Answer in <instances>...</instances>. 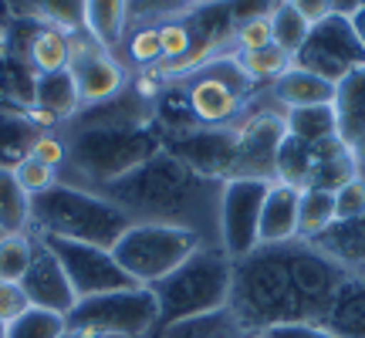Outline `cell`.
<instances>
[{
  "label": "cell",
  "mask_w": 365,
  "mask_h": 338,
  "mask_svg": "<svg viewBox=\"0 0 365 338\" xmlns=\"http://www.w3.org/2000/svg\"><path fill=\"white\" fill-rule=\"evenodd\" d=\"M352 271L322 254L308 240L257 247L234 264L230 312L250 335L281 325L325 322L335 291Z\"/></svg>",
  "instance_id": "obj_1"
},
{
  "label": "cell",
  "mask_w": 365,
  "mask_h": 338,
  "mask_svg": "<svg viewBox=\"0 0 365 338\" xmlns=\"http://www.w3.org/2000/svg\"><path fill=\"white\" fill-rule=\"evenodd\" d=\"M220 186L223 183L200 176L186 163L170 156L166 149H159L149 163L132 169L129 176H122L112 186H105L102 196H108L118 210H125L132 223L186 227L207 237V223H213L217 230Z\"/></svg>",
  "instance_id": "obj_2"
},
{
  "label": "cell",
  "mask_w": 365,
  "mask_h": 338,
  "mask_svg": "<svg viewBox=\"0 0 365 338\" xmlns=\"http://www.w3.org/2000/svg\"><path fill=\"white\" fill-rule=\"evenodd\" d=\"M129 227L132 220L125 210H118L98 190H85L78 183L58 180L48 193L31 200V230L38 237L112 250Z\"/></svg>",
  "instance_id": "obj_3"
},
{
  "label": "cell",
  "mask_w": 365,
  "mask_h": 338,
  "mask_svg": "<svg viewBox=\"0 0 365 338\" xmlns=\"http://www.w3.org/2000/svg\"><path fill=\"white\" fill-rule=\"evenodd\" d=\"M163 149V132L149 126H81L68 135V169L81 176L85 190H98L129 176L132 169Z\"/></svg>",
  "instance_id": "obj_4"
},
{
  "label": "cell",
  "mask_w": 365,
  "mask_h": 338,
  "mask_svg": "<svg viewBox=\"0 0 365 338\" xmlns=\"http://www.w3.org/2000/svg\"><path fill=\"white\" fill-rule=\"evenodd\" d=\"M230 291H234V260L223 254L220 244H203L170 277L153 285V295L159 301L156 332L230 308Z\"/></svg>",
  "instance_id": "obj_5"
},
{
  "label": "cell",
  "mask_w": 365,
  "mask_h": 338,
  "mask_svg": "<svg viewBox=\"0 0 365 338\" xmlns=\"http://www.w3.org/2000/svg\"><path fill=\"white\" fill-rule=\"evenodd\" d=\"M203 244H210L207 237L186 230V227L132 223L112 247V257L139 287H153L163 277H170L180 264H186Z\"/></svg>",
  "instance_id": "obj_6"
},
{
  "label": "cell",
  "mask_w": 365,
  "mask_h": 338,
  "mask_svg": "<svg viewBox=\"0 0 365 338\" xmlns=\"http://www.w3.org/2000/svg\"><path fill=\"white\" fill-rule=\"evenodd\" d=\"M65 322L71 338H143L159 328V301L153 287H125L78 301Z\"/></svg>",
  "instance_id": "obj_7"
},
{
  "label": "cell",
  "mask_w": 365,
  "mask_h": 338,
  "mask_svg": "<svg viewBox=\"0 0 365 338\" xmlns=\"http://www.w3.org/2000/svg\"><path fill=\"white\" fill-rule=\"evenodd\" d=\"M180 81L196 126H210V129H234L244 116L247 98L254 95V85L240 71L234 51H223L220 58L207 61Z\"/></svg>",
  "instance_id": "obj_8"
},
{
  "label": "cell",
  "mask_w": 365,
  "mask_h": 338,
  "mask_svg": "<svg viewBox=\"0 0 365 338\" xmlns=\"http://www.w3.org/2000/svg\"><path fill=\"white\" fill-rule=\"evenodd\" d=\"M359 173H362V163L341 135L328 139V143L284 139L274 180L287 183L294 190H328V193H335L339 186L355 180Z\"/></svg>",
  "instance_id": "obj_9"
},
{
  "label": "cell",
  "mask_w": 365,
  "mask_h": 338,
  "mask_svg": "<svg viewBox=\"0 0 365 338\" xmlns=\"http://www.w3.org/2000/svg\"><path fill=\"white\" fill-rule=\"evenodd\" d=\"M267 186L271 183L264 180H227L220 186L217 244L234 264L261 247V210Z\"/></svg>",
  "instance_id": "obj_10"
},
{
  "label": "cell",
  "mask_w": 365,
  "mask_h": 338,
  "mask_svg": "<svg viewBox=\"0 0 365 338\" xmlns=\"http://www.w3.org/2000/svg\"><path fill=\"white\" fill-rule=\"evenodd\" d=\"M291 65L304 68V71H312L339 88L352 71L365 68V51L355 38L352 21L341 14H328L322 24H314L308 31V41L301 44V51L294 54Z\"/></svg>",
  "instance_id": "obj_11"
},
{
  "label": "cell",
  "mask_w": 365,
  "mask_h": 338,
  "mask_svg": "<svg viewBox=\"0 0 365 338\" xmlns=\"http://www.w3.org/2000/svg\"><path fill=\"white\" fill-rule=\"evenodd\" d=\"M237 129V166L234 180H264L274 183L277 176V156L287 139L284 108L277 102L244 108Z\"/></svg>",
  "instance_id": "obj_12"
},
{
  "label": "cell",
  "mask_w": 365,
  "mask_h": 338,
  "mask_svg": "<svg viewBox=\"0 0 365 338\" xmlns=\"http://www.w3.org/2000/svg\"><path fill=\"white\" fill-rule=\"evenodd\" d=\"M41 240L58 257L78 301L112 295V291H125V287H139L129 274L118 267L112 250L91 247V244H75V240H58V237H41Z\"/></svg>",
  "instance_id": "obj_13"
},
{
  "label": "cell",
  "mask_w": 365,
  "mask_h": 338,
  "mask_svg": "<svg viewBox=\"0 0 365 338\" xmlns=\"http://www.w3.org/2000/svg\"><path fill=\"white\" fill-rule=\"evenodd\" d=\"M163 149L176 156L180 163L207 176V180L227 183L234 180L237 166V129H210L193 126L180 132H163Z\"/></svg>",
  "instance_id": "obj_14"
},
{
  "label": "cell",
  "mask_w": 365,
  "mask_h": 338,
  "mask_svg": "<svg viewBox=\"0 0 365 338\" xmlns=\"http://www.w3.org/2000/svg\"><path fill=\"white\" fill-rule=\"evenodd\" d=\"M68 75H71L75 88H78L81 108L112 102V98H118L122 91L129 88V75H125L122 61L115 54L102 51L88 38V31L71 34V68H68Z\"/></svg>",
  "instance_id": "obj_15"
},
{
  "label": "cell",
  "mask_w": 365,
  "mask_h": 338,
  "mask_svg": "<svg viewBox=\"0 0 365 338\" xmlns=\"http://www.w3.org/2000/svg\"><path fill=\"white\" fill-rule=\"evenodd\" d=\"M21 291H24L27 304H31V308H41V312L68 314L75 304H78V298H75V291L68 285V277H65V271H61L58 257L44 247L41 237H38L34 260H31L24 281H21Z\"/></svg>",
  "instance_id": "obj_16"
},
{
  "label": "cell",
  "mask_w": 365,
  "mask_h": 338,
  "mask_svg": "<svg viewBox=\"0 0 365 338\" xmlns=\"http://www.w3.org/2000/svg\"><path fill=\"white\" fill-rule=\"evenodd\" d=\"M298 203L301 190L277 180L267 186L261 210V247H277V244L298 240Z\"/></svg>",
  "instance_id": "obj_17"
},
{
  "label": "cell",
  "mask_w": 365,
  "mask_h": 338,
  "mask_svg": "<svg viewBox=\"0 0 365 338\" xmlns=\"http://www.w3.org/2000/svg\"><path fill=\"white\" fill-rule=\"evenodd\" d=\"M274 95V102L284 112H298V108H314V105H335V85L325 78H318L304 68H287L281 78L267 85Z\"/></svg>",
  "instance_id": "obj_18"
},
{
  "label": "cell",
  "mask_w": 365,
  "mask_h": 338,
  "mask_svg": "<svg viewBox=\"0 0 365 338\" xmlns=\"http://www.w3.org/2000/svg\"><path fill=\"white\" fill-rule=\"evenodd\" d=\"M335 112H339V135L352 145L359 163H365V68L352 71L335 88Z\"/></svg>",
  "instance_id": "obj_19"
},
{
  "label": "cell",
  "mask_w": 365,
  "mask_h": 338,
  "mask_svg": "<svg viewBox=\"0 0 365 338\" xmlns=\"http://www.w3.org/2000/svg\"><path fill=\"white\" fill-rule=\"evenodd\" d=\"M322 325L335 338H365V277L362 274L352 271L341 281Z\"/></svg>",
  "instance_id": "obj_20"
},
{
  "label": "cell",
  "mask_w": 365,
  "mask_h": 338,
  "mask_svg": "<svg viewBox=\"0 0 365 338\" xmlns=\"http://www.w3.org/2000/svg\"><path fill=\"white\" fill-rule=\"evenodd\" d=\"M312 244L322 254H328L335 264H341L345 271H362L365 267V213L355 217V220L331 223L322 237H314Z\"/></svg>",
  "instance_id": "obj_21"
},
{
  "label": "cell",
  "mask_w": 365,
  "mask_h": 338,
  "mask_svg": "<svg viewBox=\"0 0 365 338\" xmlns=\"http://www.w3.org/2000/svg\"><path fill=\"white\" fill-rule=\"evenodd\" d=\"M85 31L102 51L115 54L125 44L129 31V4L118 0H88L85 4Z\"/></svg>",
  "instance_id": "obj_22"
},
{
  "label": "cell",
  "mask_w": 365,
  "mask_h": 338,
  "mask_svg": "<svg viewBox=\"0 0 365 338\" xmlns=\"http://www.w3.org/2000/svg\"><path fill=\"white\" fill-rule=\"evenodd\" d=\"M34 105L38 112L51 116L54 122H68L81 112V98L78 88L68 71H58V75H38L34 81Z\"/></svg>",
  "instance_id": "obj_23"
},
{
  "label": "cell",
  "mask_w": 365,
  "mask_h": 338,
  "mask_svg": "<svg viewBox=\"0 0 365 338\" xmlns=\"http://www.w3.org/2000/svg\"><path fill=\"white\" fill-rule=\"evenodd\" d=\"M38 135L41 129L31 122V116L0 108V169H17L24 159H31Z\"/></svg>",
  "instance_id": "obj_24"
},
{
  "label": "cell",
  "mask_w": 365,
  "mask_h": 338,
  "mask_svg": "<svg viewBox=\"0 0 365 338\" xmlns=\"http://www.w3.org/2000/svg\"><path fill=\"white\" fill-rule=\"evenodd\" d=\"M27 58L38 75H58V71H68L71 68V34L58 31V27L41 24L31 38V48H27Z\"/></svg>",
  "instance_id": "obj_25"
},
{
  "label": "cell",
  "mask_w": 365,
  "mask_h": 338,
  "mask_svg": "<svg viewBox=\"0 0 365 338\" xmlns=\"http://www.w3.org/2000/svg\"><path fill=\"white\" fill-rule=\"evenodd\" d=\"M284 129L287 139H298V143H328L339 135V112H335V105L284 112Z\"/></svg>",
  "instance_id": "obj_26"
},
{
  "label": "cell",
  "mask_w": 365,
  "mask_h": 338,
  "mask_svg": "<svg viewBox=\"0 0 365 338\" xmlns=\"http://www.w3.org/2000/svg\"><path fill=\"white\" fill-rule=\"evenodd\" d=\"M163 338H254L247 328L240 325L230 308H220V312L200 314V318H190V322H180V325H170L159 332Z\"/></svg>",
  "instance_id": "obj_27"
},
{
  "label": "cell",
  "mask_w": 365,
  "mask_h": 338,
  "mask_svg": "<svg viewBox=\"0 0 365 338\" xmlns=\"http://www.w3.org/2000/svg\"><path fill=\"white\" fill-rule=\"evenodd\" d=\"M267 21H271V44L294 58V54L301 51V44L308 41V31H312V24H308V21L301 17L298 4H294V0H284V4H271V14H267Z\"/></svg>",
  "instance_id": "obj_28"
},
{
  "label": "cell",
  "mask_w": 365,
  "mask_h": 338,
  "mask_svg": "<svg viewBox=\"0 0 365 338\" xmlns=\"http://www.w3.org/2000/svg\"><path fill=\"white\" fill-rule=\"evenodd\" d=\"M31 230V196L21 190L11 169H0V234Z\"/></svg>",
  "instance_id": "obj_29"
},
{
  "label": "cell",
  "mask_w": 365,
  "mask_h": 338,
  "mask_svg": "<svg viewBox=\"0 0 365 338\" xmlns=\"http://www.w3.org/2000/svg\"><path fill=\"white\" fill-rule=\"evenodd\" d=\"M335 223V193L328 190H301L298 203V240L312 244Z\"/></svg>",
  "instance_id": "obj_30"
},
{
  "label": "cell",
  "mask_w": 365,
  "mask_h": 338,
  "mask_svg": "<svg viewBox=\"0 0 365 338\" xmlns=\"http://www.w3.org/2000/svg\"><path fill=\"white\" fill-rule=\"evenodd\" d=\"M34 250H38V234L34 230L0 237V281L21 285L27 267H31V260H34Z\"/></svg>",
  "instance_id": "obj_31"
},
{
  "label": "cell",
  "mask_w": 365,
  "mask_h": 338,
  "mask_svg": "<svg viewBox=\"0 0 365 338\" xmlns=\"http://www.w3.org/2000/svg\"><path fill=\"white\" fill-rule=\"evenodd\" d=\"M237 65H240V71L247 75V81L257 88L261 81H267V85H274V81L284 75L287 68H291V54H284L281 48H274V44H267V48H261V51H234Z\"/></svg>",
  "instance_id": "obj_32"
},
{
  "label": "cell",
  "mask_w": 365,
  "mask_h": 338,
  "mask_svg": "<svg viewBox=\"0 0 365 338\" xmlns=\"http://www.w3.org/2000/svg\"><path fill=\"white\" fill-rule=\"evenodd\" d=\"M4 338H68V322L65 314L41 312V308L27 304L24 312L7 325Z\"/></svg>",
  "instance_id": "obj_33"
},
{
  "label": "cell",
  "mask_w": 365,
  "mask_h": 338,
  "mask_svg": "<svg viewBox=\"0 0 365 338\" xmlns=\"http://www.w3.org/2000/svg\"><path fill=\"white\" fill-rule=\"evenodd\" d=\"M125 54L132 65L156 71L163 65V41H159V24H139L125 34Z\"/></svg>",
  "instance_id": "obj_34"
},
{
  "label": "cell",
  "mask_w": 365,
  "mask_h": 338,
  "mask_svg": "<svg viewBox=\"0 0 365 338\" xmlns=\"http://www.w3.org/2000/svg\"><path fill=\"white\" fill-rule=\"evenodd\" d=\"M159 41H163V65H159L156 71L166 78L173 68L190 54V48H193V34H190V27H186L182 17H170V21L159 24Z\"/></svg>",
  "instance_id": "obj_35"
},
{
  "label": "cell",
  "mask_w": 365,
  "mask_h": 338,
  "mask_svg": "<svg viewBox=\"0 0 365 338\" xmlns=\"http://www.w3.org/2000/svg\"><path fill=\"white\" fill-rule=\"evenodd\" d=\"M31 7H34V17L41 24L58 27L65 34L85 31V4H78V0H68V4H31Z\"/></svg>",
  "instance_id": "obj_36"
},
{
  "label": "cell",
  "mask_w": 365,
  "mask_h": 338,
  "mask_svg": "<svg viewBox=\"0 0 365 338\" xmlns=\"http://www.w3.org/2000/svg\"><path fill=\"white\" fill-rule=\"evenodd\" d=\"M11 173H14V180L21 183V190H24L31 200H34V196H41V193H48L54 183L61 180V176H58L54 169L41 166L38 159H24V163H21L17 169H11Z\"/></svg>",
  "instance_id": "obj_37"
},
{
  "label": "cell",
  "mask_w": 365,
  "mask_h": 338,
  "mask_svg": "<svg viewBox=\"0 0 365 338\" xmlns=\"http://www.w3.org/2000/svg\"><path fill=\"white\" fill-rule=\"evenodd\" d=\"M365 213V176L359 173L355 180H349L345 186L335 190V223L355 220Z\"/></svg>",
  "instance_id": "obj_38"
},
{
  "label": "cell",
  "mask_w": 365,
  "mask_h": 338,
  "mask_svg": "<svg viewBox=\"0 0 365 338\" xmlns=\"http://www.w3.org/2000/svg\"><path fill=\"white\" fill-rule=\"evenodd\" d=\"M267 14L250 17V21H240V24L234 27V51H261V48L271 44V21H267Z\"/></svg>",
  "instance_id": "obj_39"
},
{
  "label": "cell",
  "mask_w": 365,
  "mask_h": 338,
  "mask_svg": "<svg viewBox=\"0 0 365 338\" xmlns=\"http://www.w3.org/2000/svg\"><path fill=\"white\" fill-rule=\"evenodd\" d=\"M31 159H38L41 166H48L58 173V169L68 163V139L58 135V132H41L34 149H31Z\"/></svg>",
  "instance_id": "obj_40"
},
{
  "label": "cell",
  "mask_w": 365,
  "mask_h": 338,
  "mask_svg": "<svg viewBox=\"0 0 365 338\" xmlns=\"http://www.w3.org/2000/svg\"><path fill=\"white\" fill-rule=\"evenodd\" d=\"M24 308H27V298H24V291H21V285L0 281V325H11Z\"/></svg>",
  "instance_id": "obj_41"
},
{
  "label": "cell",
  "mask_w": 365,
  "mask_h": 338,
  "mask_svg": "<svg viewBox=\"0 0 365 338\" xmlns=\"http://www.w3.org/2000/svg\"><path fill=\"white\" fill-rule=\"evenodd\" d=\"M267 338H335L322 322H301V325H281L264 332Z\"/></svg>",
  "instance_id": "obj_42"
},
{
  "label": "cell",
  "mask_w": 365,
  "mask_h": 338,
  "mask_svg": "<svg viewBox=\"0 0 365 338\" xmlns=\"http://www.w3.org/2000/svg\"><path fill=\"white\" fill-rule=\"evenodd\" d=\"M298 4V11H301V17L308 21V24H322L328 14H331V0H294Z\"/></svg>",
  "instance_id": "obj_43"
},
{
  "label": "cell",
  "mask_w": 365,
  "mask_h": 338,
  "mask_svg": "<svg viewBox=\"0 0 365 338\" xmlns=\"http://www.w3.org/2000/svg\"><path fill=\"white\" fill-rule=\"evenodd\" d=\"M352 27H355V38H359V44H362V51H365V4L352 14Z\"/></svg>",
  "instance_id": "obj_44"
},
{
  "label": "cell",
  "mask_w": 365,
  "mask_h": 338,
  "mask_svg": "<svg viewBox=\"0 0 365 338\" xmlns=\"http://www.w3.org/2000/svg\"><path fill=\"white\" fill-rule=\"evenodd\" d=\"M4 332H7V325H0V338H4Z\"/></svg>",
  "instance_id": "obj_45"
},
{
  "label": "cell",
  "mask_w": 365,
  "mask_h": 338,
  "mask_svg": "<svg viewBox=\"0 0 365 338\" xmlns=\"http://www.w3.org/2000/svg\"><path fill=\"white\" fill-rule=\"evenodd\" d=\"M355 274H362V277H365V267H362V271H355Z\"/></svg>",
  "instance_id": "obj_46"
},
{
  "label": "cell",
  "mask_w": 365,
  "mask_h": 338,
  "mask_svg": "<svg viewBox=\"0 0 365 338\" xmlns=\"http://www.w3.org/2000/svg\"><path fill=\"white\" fill-rule=\"evenodd\" d=\"M254 338H267V335H254Z\"/></svg>",
  "instance_id": "obj_47"
},
{
  "label": "cell",
  "mask_w": 365,
  "mask_h": 338,
  "mask_svg": "<svg viewBox=\"0 0 365 338\" xmlns=\"http://www.w3.org/2000/svg\"><path fill=\"white\" fill-rule=\"evenodd\" d=\"M0 237H4V234H0Z\"/></svg>",
  "instance_id": "obj_48"
},
{
  "label": "cell",
  "mask_w": 365,
  "mask_h": 338,
  "mask_svg": "<svg viewBox=\"0 0 365 338\" xmlns=\"http://www.w3.org/2000/svg\"><path fill=\"white\" fill-rule=\"evenodd\" d=\"M68 338H71V335H68Z\"/></svg>",
  "instance_id": "obj_49"
}]
</instances>
